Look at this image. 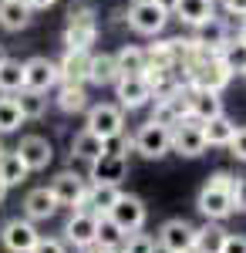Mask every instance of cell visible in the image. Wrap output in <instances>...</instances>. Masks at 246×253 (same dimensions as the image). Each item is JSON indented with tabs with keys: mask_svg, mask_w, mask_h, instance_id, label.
Returning <instances> with one entry per match:
<instances>
[{
	"mask_svg": "<svg viewBox=\"0 0 246 253\" xmlns=\"http://www.w3.org/2000/svg\"><path fill=\"white\" fill-rule=\"evenodd\" d=\"M95 41H98L95 3H88V0H75V3L68 7V24H64L61 44H64V51H91Z\"/></svg>",
	"mask_w": 246,
	"mask_h": 253,
	"instance_id": "cell-1",
	"label": "cell"
},
{
	"mask_svg": "<svg viewBox=\"0 0 246 253\" xmlns=\"http://www.w3.org/2000/svg\"><path fill=\"white\" fill-rule=\"evenodd\" d=\"M169 17H172V10L162 0H135L132 7L125 10L128 27H132L135 34H142V38H159L165 31Z\"/></svg>",
	"mask_w": 246,
	"mask_h": 253,
	"instance_id": "cell-2",
	"label": "cell"
},
{
	"mask_svg": "<svg viewBox=\"0 0 246 253\" xmlns=\"http://www.w3.org/2000/svg\"><path fill=\"white\" fill-rule=\"evenodd\" d=\"M135 152L142 159H149V162L165 159L172 152V128L162 125V122H155V118H149V122L135 132Z\"/></svg>",
	"mask_w": 246,
	"mask_h": 253,
	"instance_id": "cell-3",
	"label": "cell"
},
{
	"mask_svg": "<svg viewBox=\"0 0 246 253\" xmlns=\"http://www.w3.org/2000/svg\"><path fill=\"white\" fill-rule=\"evenodd\" d=\"M84 128H91L95 135L101 138H115L125 132V108L118 101H98L88 108V118H84Z\"/></svg>",
	"mask_w": 246,
	"mask_h": 253,
	"instance_id": "cell-4",
	"label": "cell"
},
{
	"mask_svg": "<svg viewBox=\"0 0 246 253\" xmlns=\"http://www.w3.org/2000/svg\"><path fill=\"white\" fill-rule=\"evenodd\" d=\"M64 243L75 250H91L98 243V213L91 210H71L64 223Z\"/></svg>",
	"mask_w": 246,
	"mask_h": 253,
	"instance_id": "cell-5",
	"label": "cell"
},
{
	"mask_svg": "<svg viewBox=\"0 0 246 253\" xmlns=\"http://www.w3.org/2000/svg\"><path fill=\"white\" fill-rule=\"evenodd\" d=\"M206 135H203V122L196 118H182L172 125V152L182 159H199L206 152Z\"/></svg>",
	"mask_w": 246,
	"mask_h": 253,
	"instance_id": "cell-6",
	"label": "cell"
},
{
	"mask_svg": "<svg viewBox=\"0 0 246 253\" xmlns=\"http://www.w3.org/2000/svg\"><path fill=\"white\" fill-rule=\"evenodd\" d=\"M51 193H54L57 206H68V210H81L84 206V196H88V179L75 169H61L51 179Z\"/></svg>",
	"mask_w": 246,
	"mask_h": 253,
	"instance_id": "cell-7",
	"label": "cell"
},
{
	"mask_svg": "<svg viewBox=\"0 0 246 253\" xmlns=\"http://www.w3.org/2000/svg\"><path fill=\"white\" fill-rule=\"evenodd\" d=\"M112 88H115L118 105H122L125 112H138V108H145V105H152V101H155L152 84L145 81V75H122Z\"/></svg>",
	"mask_w": 246,
	"mask_h": 253,
	"instance_id": "cell-8",
	"label": "cell"
},
{
	"mask_svg": "<svg viewBox=\"0 0 246 253\" xmlns=\"http://www.w3.org/2000/svg\"><path fill=\"white\" fill-rule=\"evenodd\" d=\"M38 240H41L38 226H34V219H27V216L7 219L3 230H0V243H3L7 253H31L38 247Z\"/></svg>",
	"mask_w": 246,
	"mask_h": 253,
	"instance_id": "cell-9",
	"label": "cell"
},
{
	"mask_svg": "<svg viewBox=\"0 0 246 253\" xmlns=\"http://www.w3.org/2000/svg\"><path fill=\"white\" fill-rule=\"evenodd\" d=\"M159 250L162 253H192V240H196V226L189 219L175 216V219H165L159 226Z\"/></svg>",
	"mask_w": 246,
	"mask_h": 253,
	"instance_id": "cell-10",
	"label": "cell"
},
{
	"mask_svg": "<svg viewBox=\"0 0 246 253\" xmlns=\"http://www.w3.org/2000/svg\"><path fill=\"white\" fill-rule=\"evenodd\" d=\"M61 84V68L57 61L34 54V58L24 61V88H34V91H51Z\"/></svg>",
	"mask_w": 246,
	"mask_h": 253,
	"instance_id": "cell-11",
	"label": "cell"
},
{
	"mask_svg": "<svg viewBox=\"0 0 246 253\" xmlns=\"http://www.w3.org/2000/svg\"><path fill=\"white\" fill-rule=\"evenodd\" d=\"M196 210L206 216V219H212V223H223V219H229V216L236 213V203H233V193L206 182L199 189V196H196Z\"/></svg>",
	"mask_w": 246,
	"mask_h": 253,
	"instance_id": "cell-12",
	"label": "cell"
},
{
	"mask_svg": "<svg viewBox=\"0 0 246 253\" xmlns=\"http://www.w3.org/2000/svg\"><path fill=\"white\" fill-rule=\"evenodd\" d=\"M152 118L162 122V125H169V128L175 122L189 118V88L179 84V88H172L165 95H159L155 98V108H152Z\"/></svg>",
	"mask_w": 246,
	"mask_h": 253,
	"instance_id": "cell-13",
	"label": "cell"
},
{
	"mask_svg": "<svg viewBox=\"0 0 246 253\" xmlns=\"http://www.w3.org/2000/svg\"><path fill=\"white\" fill-rule=\"evenodd\" d=\"M125 230V233H135V230H142L145 226V219H149V210H145V203L132 193H122V199L112 206V213H108Z\"/></svg>",
	"mask_w": 246,
	"mask_h": 253,
	"instance_id": "cell-14",
	"label": "cell"
},
{
	"mask_svg": "<svg viewBox=\"0 0 246 253\" xmlns=\"http://www.w3.org/2000/svg\"><path fill=\"white\" fill-rule=\"evenodd\" d=\"M17 152H20V159L27 162L31 172H44V169L54 162V142L44 138V135H24L20 145H17Z\"/></svg>",
	"mask_w": 246,
	"mask_h": 253,
	"instance_id": "cell-15",
	"label": "cell"
},
{
	"mask_svg": "<svg viewBox=\"0 0 246 253\" xmlns=\"http://www.w3.org/2000/svg\"><path fill=\"white\" fill-rule=\"evenodd\" d=\"M128 175V156L122 152H105L91 162V172L88 179L91 182H112V186H122V179Z\"/></svg>",
	"mask_w": 246,
	"mask_h": 253,
	"instance_id": "cell-16",
	"label": "cell"
},
{
	"mask_svg": "<svg viewBox=\"0 0 246 253\" xmlns=\"http://www.w3.org/2000/svg\"><path fill=\"white\" fill-rule=\"evenodd\" d=\"M57 210H61V206H57L51 186H38V189H31V193L24 196V216L34 219V223H47V219H54Z\"/></svg>",
	"mask_w": 246,
	"mask_h": 253,
	"instance_id": "cell-17",
	"label": "cell"
},
{
	"mask_svg": "<svg viewBox=\"0 0 246 253\" xmlns=\"http://www.w3.org/2000/svg\"><path fill=\"white\" fill-rule=\"evenodd\" d=\"M34 24V7L27 0H0V27L10 31V34H20Z\"/></svg>",
	"mask_w": 246,
	"mask_h": 253,
	"instance_id": "cell-18",
	"label": "cell"
},
{
	"mask_svg": "<svg viewBox=\"0 0 246 253\" xmlns=\"http://www.w3.org/2000/svg\"><path fill=\"white\" fill-rule=\"evenodd\" d=\"M172 17L182 20L186 27H199V24H206V20L216 17V0H175V7H172Z\"/></svg>",
	"mask_w": 246,
	"mask_h": 253,
	"instance_id": "cell-19",
	"label": "cell"
},
{
	"mask_svg": "<svg viewBox=\"0 0 246 253\" xmlns=\"http://www.w3.org/2000/svg\"><path fill=\"white\" fill-rule=\"evenodd\" d=\"M57 68H61V81L88 84V78H91V51H64Z\"/></svg>",
	"mask_w": 246,
	"mask_h": 253,
	"instance_id": "cell-20",
	"label": "cell"
},
{
	"mask_svg": "<svg viewBox=\"0 0 246 253\" xmlns=\"http://www.w3.org/2000/svg\"><path fill=\"white\" fill-rule=\"evenodd\" d=\"M192 41L203 47V51H212V54H219V47L229 41V24L223 17H212L206 24H199L196 31H192Z\"/></svg>",
	"mask_w": 246,
	"mask_h": 253,
	"instance_id": "cell-21",
	"label": "cell"
},
{
	"mask_svg": "<svg viewBox=\"0 0 246 253\" xmlns=\"http://www.w3.org/2000/svg\"><path fill=\"white\" fill-rule=\"evenodd\" d=\"M118 199H122V186H112V182H91L81 210H91V213H98V216H108Z\"/></svg>",
	"mask_w": 246,
	"mask_h": 253,
	"instance_id": "cell-22",
	"label": "cell"
},
{
	"mask_svg": "<svg viewBox=\"0 0 246 253\" xmlns=\"http://www.w3.org/2000/svg\"><path fill=\"white\" fill-rule=\"evenodd\" d=\"M54 108L64 115H78V112H88V91L84 84H71V81H61L54 91Z\"/></svg>",
	"mask_w": 246,
	"mask_h": 253,
	"instance_id": "cell-23",
	"label": "cell"
},
{
	"mask_svg": "<svg viewBox=\"0 0 246 253\" xmlns=\"http://www.w3.org/2000/svg\"><path fill=\"white\" fill-rule=\"evenodd\" d=\"M236 122L223 112V115L209 118V122H203V135H206V145L209 149H229V142H233V135H236Z\"/></svg>",
	"mask_w": 246,
	"mask_h": 253,
	"instance_id": "cell-24",
	"label": "cell"
},
{
	"mask_svg": "<svg viewBox=\"0 0 246 253\" xmlns=\"http://www.w3.org/2000/svg\"><path fill=\"white\" fill-rule=\"evenodd\" d=\"M226 108H223V98L219 91H192L189 88V118L196 122H209V118L223 115Z\"/></svg>",
	"mask_w": 246,
	"mask_h": 253,
	"instance_id": "cell-25",
	"label": "cell"
},
{
	"mask_svg": "<svg viewBox=\"0 0 246 253\" xmlns=\"http://www.w3.org/2000/svg\"><path fill=\"white\" fill-rule=\"evenodd\" d=\"M98 156H105V138L95 135L91 128H81L75 138H71V159H81V162H95Z\"/></svg>",
	"mask_w": 246,
	"mask_h": 253,
	"instance_id": "cell-26",
	"label": "cell"
},
{
	"mask_svg": "<svg viewBox=\"0 0 246 253\" xmlns=\"http://www.w3.org/2000/svg\"><path fill=\"white\" fill-rule=\"evenodd\" d=\"M226 243V230L223 223L206 219V226H196V240H192V253H219Z\"/></svg>",
	"mask_w": 246,
	"mask_h": 253,
	"instance_id": "cell-27",
	"label": "cell"
},
{
	"mask_svg": "<svg viewBox=\"0 0 246 253\" xmlns=\"http://www.w3.org/2000/svg\"><path fill=\"white\" fill-rule=\"evenodd\" d=\"M115 64H118L122 75H145L149 54H145V47H138V44H122V47L115 51Z\"/></svg>",
	"mask_w": 246,
	"mask_h": 253,
	"instance_id": "cell-28",
	"label": "cell"
},
{
	"mask_svg": "<svg viewBox=\"0 0 246 253\" xmlns=\"http://www.w3.org/2000/svg\"><path fill=\"white\" fill-rule=\"evenodd\" d=\"M122 78L118 64H115V54H91V78L88 84H98V88H108Z\"/></svg>",
	"mask_w": 246,
	"mask_h": 253,
	"instance_id": "cell-29",
	"label": "cell"
},
{
	"mask_svg": "<svg viewBox=\"0 0 246 253\" xmlns=\"http://www.w3.org/2000/svg\"><path fill=\"white\" fill-rule=\"evenodd\" d=\"M27 175H31V169H27V162L20 159L17 149L0 156V179H3L10 189H14V186H20V182H27Z\"/></svg>",
	"mask_w": 246,
	"mask_h": 253,
	"instance_id": "cell-30",
	"label": "cell"
},
{
	"mask_svg": "<svg viewBox=\"0 0 246 253\" xmlns=\"http://www.w3.org/2000/svg\"><path fill=\"white\" fill-rule=\"evenodd\" d=\"M219 61L226 64L233 75H246V41L236 34V38H229L223 47H219Z\"/></svg>",
	"mask_w": 246,
	"mask_h": 253,
	"instance_id": "cell-31",
	"label": "cell"
},
{
	"mask_svg": "<svg viewBox=\"0 0 246 253\" xmlns=\"http://www.w3.org/2000/svg\"><path fill=\"white\" fill-rule=\"evenodd\" d=\"M24 122L27 118H24V112H20V105H17V95H0V135L17 132Z\"/></svg>",
	"mask_w": 246,
	"mask_h": 253,
	"instance_id": "cell-32",
	"label": "cell"
},
{
	"mask_svg": "<svg viewBox=\"0 0 246 253\" xmlns=\"http://www.w3.org/2000/svg\"><path fill=\"white\" fill-rule=\"evenodd\" d=\"M17 105L27 122H38L47 112V91H34V88H20L17 91Z\"/></svg>",
	"mask_w": 246,
	"mask_h": 253,
	"instance_id": "cell-33",
	"label": "cell"
},
{
	"mask_svg": "<svg viewBox=\"0 0 246 253\" xmlns=\"http://www.w3.org/2000/svg\"><path fill=\"white\" fill-rule=\"evenodd\" d=\"M24 88V61L7 58L0 64V95H17Z\"/></svg>",
	"mask_w": 246,
	"mask_h": 253,
	"instance_id": "cell-34",
	"label": "cell"
},
{
	"mask_svg": "<svg viewBox=\"0 0 246 253\" xmlns=\"http://www.w3.org/2000/svg\"><path fill=\"white\" fill-rule=\"evenodd\" d=\"M125 236L128 233L115 223L112 216H98V243H101V247H122Z\"/></svg>",
	"mask_w": 246,
	"mask_h": 253,
	"instance_id": "cell-35",
	"label": "cell"
},
{
	"mask_svg": "<svg viewBox=\"0 0 246 253\" xmlns=\"http://www.w3.org/2000/svg\"><path fill=\"white\" fill-rule=\"evenodd\" d=\"M159 250V240L149 233H142V230H135V233L125 236V243H122V253H155Z\"/></svg>",
	"mask_w": 246,
	"mask_h": 253,
	"instance_id": "cell-36",
	"label": "cell"
},
{
	"mask_svg": "<svg viewBox=\"0 0 246 253\" xmlns=\"http://www.w3.org/2000/svg\"><path fill=\"white\" fill-rule=\"evenodd\" d=\"M31 253H68V243H64L61 236H41L38 247Z\"/></svg>",
	"mask_w": 246,
	"mask_h": 253,
	"instance_id": "cell-37",
	"label": "cell"
},
{
	"mask_svg": "<svg viewBox=\"0 0 246 253\" xmlns=\"http://www.w3.org/2000/svg\"><path fill=\"white\" fill-rule=\"evenodd\" d=\"M209 186H219V189H226V193H233L236 189V182H240V175H233V172H226V169H216V172L206 179Z\"/></svg>",
	"mask_w": 246,
	"mask_h": 253,
	"instance_id": "cell-38",
	"label": "cell"
},
{
	"mask_svg": "<svg viewBox=\"0 0 246 253\" xmlns=\"http://www.w3.org/2000/svg\"><path fill=\"white\" fill-rule=\"evenodd\" d=\"M229 156L240 159V162H246V125L236 128V135H233V142H229Z\"/></svg>",
	"mask_w": 246,
	"mask_h": 253,
	"instance_id": "cell-39",
	"label": "cell"
},
{
	"mask_svg": "<svg viewBox=\"0 0 246 253\" xmlns=\"http://www.w3.org/2000/svg\"><path fill=\"white\" fill-rule=\"evenodd\" d=\"M219 253H246V236L243 233H226V243Z\"/></svg>",
	"mask_w": 246,
	"mask_h": 253,
	"instance_id": "cell-40",
	"label": "cell"
},
{
	"mask_svg": "<svg viewBox=\"0 0 246 253\" xmlns=\"http://www.w3.org/2000/svg\"><path fill=\"white\" fill-rule=\"evenodd\" d=\"M219 3H223V10L229 17H240V20L246 17V0H219Z\"/></svg>",
	"mask_w": 246,
	"mask_h": 253,
	"instance_id": "cell-41",
	"label": "cell"
},
{
	"mask_svg": "<svg viewBox=\"0 0 246 253\" xmlns=\"http://www.w3.org/2000/svg\"><path fill=\"white\" fill-rule=\"evenodd\" d=\"M233 203H236L240 213H246V175H240V182H236V189H233Z\"/></svg>",
	"mask_w": 246,
	"mask_h": 253,
	"instance_id": "cell-42",
	"label": "cell"
},
{
	"mask_svg": "<svg viewBox=\"0 0 246 253\" xmlns=\"http://www.w3.org/2000/svg\"><path fill=\"white\" fill-rule=\"evenodd\" d=\"M84 253H122V247H101V243H95L91 250H84Z\"/></svg>",
	"mask_w": 246,
	"mask_h": 253,
	"instance_id": "cell-43",
	"label": "cell"
},
{
	"mask_svg": "<svg viewBox=\"0 0 246 253\" xmlns=\"http://www.w3.org/2000/svg\"><path fill=\"white\" fill-rule=\"evenodd\" d=\"M27 3H31L34 10H47V7H54L57 0H27Z\"/></svg>",
	"mask_w": 246,
	"mask_h": 253,
	"instance_id": "cell-44",
	"label": "cell"
},
{
	"mask_svg": "<svg viewBox=\"0 0 246 253\" xmlns=\"http://www.w3.org/2000/svg\"><path fill=\"white\" fill-rule=\"evenodd\" d=\"M7 189H10V186H7V182L0 179V206H3V199H7Z\"/></svg>",
	"mask_w": 246,
	"mask_h": 253,
	"instance_id": "cell-45",
	"label": "cell"
},
{
	"mask_svg": "<svg viewBox=\"0 0 246 253\" xmlns=\"http://www.w3.org/2000/svg\"><path fill=\"white\" fill-rule=\"evenodd\" d=\"M240 38H243V41H246V17H243V20H240Z\"/></svg>",
	"mask_w": 246,
	"mask_h": 253,
	"instance_id": "cell-46",
	"label": "cell"
},
{
	"mask_svg": "<svg viewBox=\"0 0 246 253\" xmlns=\"http://www.w3.org/2000/svg\"><path fill=\"white\" fill-rule=\"evenodd\" d=\"M10 58V54H7V47H3V44H0V64H3V61Z\"/></svg>",
	"mask_w": 246,
	"mask_h": 253,
	"instance_id": "cell-47",
	"label": "cell"
},
{
	"mask_svg": "<svg viewBox=\"0 0 246 253\" xmlns=\"http://www.w3.org/2000/svg\"><path fill=\"white\" fill-rule=\"evenodd\" d=\"M162 3H165V7H169V10H172V7H175V0H162Z\"/></svg>",
	"mask_w": 246,
	"mask_h": 253,
	"instance_id": "cell-48",
	"label": "cell"
},
{
	"mask_svg": "<svg viewBox=\"0 0 246 253\" xmlns=\"http://www.w3.org/2000/svg\"><path fill=\"white\" fill-rule=\"evenodd\" d=\"M3 152H7V149H3V142H0V156H3Z\"/></svg>",
	"mask_w": 246,
	"mask_h": 253,
	"instance_id": "cell-49",
	"label": "cell"
},
{
	"mask_svg": "<svg viewBox=\"0 0 246 253\" xmlns=\"http://www.w3.org/2000/svg\"><path fill=\"white\" fill-rule=\"evenodd\" d=\"M243 78H246V75H243Z\"/></svg>",
	"mask_w": 246,
	"mask_h": 253,
	"instance_id": "cell-50",
	"label": "cell"
}]
</instances>
